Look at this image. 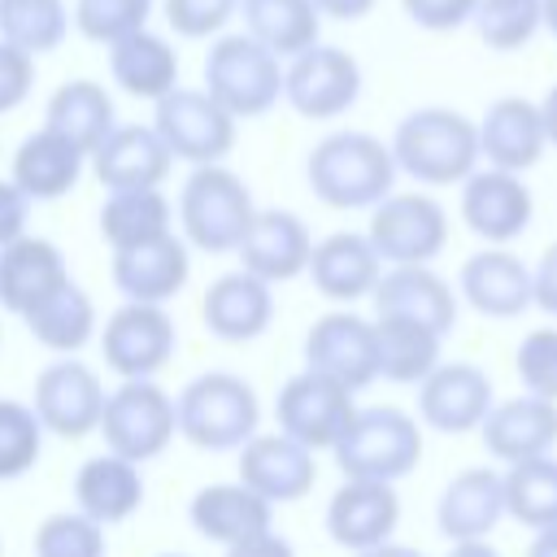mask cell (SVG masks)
<instances>
[{"instance_id":"cell-58","label":"cell","mask_w":557,"mask_h":557,"mask_svg":"<svg viewBox=\"0 0 557 557\" xmlns=\"http://www.w3.org/2000/svg\"><path fill=\"white\" fill-rule=\"evenodd\" d=\"M157 557H183V553H157Z\"/></svg>"},{"instance_id":"cell-19","label":"cell","mask_w":557,"mask_h":557,"mask_svg":"<svg viewBox=\"0 0 557 557\" xmlns=\"http://www.w3.org/2000/svg\"><path fill=\"white\" fill-rule=\"evenodd\" d=\"M396 522H400V496L383 479H344V487H335L326 500V535L348 553L387 544Z\"/></svg>"},{"instance_id":"cell-4","label":"cell","mask_w":557,"mask_h":557,"mask_svg":"<svg viewBox=\"0 0 557 557\" xmlns=\"http://www.w3.org/2000/svg\"><path fill=\"white\" fill-rule=\"evenodd\" d=\"M174 418L178 435L200 448V453H239L248 435H257L261 405L248 379L231 370H209L196 374L178 396H174Z\"/></svg>"},{"instance_id":"cell-30","label":"cell","mask_w":557,"mask_h":557,"mask_svg":"<svg viewBox=\"0 0 557 557\" xmlns=\"http://www.w3.org/2000/svg\"><path fill=\"white\" fill-rule=\"evenodd\" d=\"M305 274H309V283H313L326 300L352 305V300H361V296L374 292V283H379V274H383V257L374 252L370 235L331 231L326 239L313 244Z\"/></svg>"},{"instance_id":"cell-42","label":"cell","mask_w":557,"mask_h":557,"mask_svg":"<svg viewBox=\"0 0 557 557\" xmlns=\"http://www.w3.org/2000/svg\"><path fill=\"white\" fill-rule=\"evenodd\" d=\"M39 453H44V422L35 405L0 396V483L35 470Z\"/></svg>"},{"instance_id":"cell-50","label":"cell","mask_w":557,"mask_h":557,"mask_svg":"<svg viewBox=\"0 0 557 557\" xmlns=\"http://www.w3.org/2000/svg\"><path fill=\"white\" fill-rule=\"evenodd\" d=\"M26 218H30V200L13 178H0V248L17 235H26Z\"/></svg>"},{"instance_id":"cell-33","label":"cell","mask_w":557,"mask_h":557,"mask_svg":"<svg viewBox=\"0 0 557 557\" xmlns=\"http://www.w3.org/2000/svg\"><path fill=\"white\" fill-rule=\"evenodd\" d=\"M74 500L100 527L126 522L144 505V474L135 461H126L117 453H96L74 474Z\"/></svg>"},{"instance_id":"cell-20","label":"cell","mask_w":557,"mask_h":557,"mask_svg":"<svg viewBox=\"0 0 557 557\" xmlns=\"http://www.w3.org/2000/svg\"><path fill=\"white\" fill-rule=\"evenodd\" d=\"M457 296L483 318H518L531 309V265L505 244H487L461 261Z\"/></svg>"},{"instance_id":"cell-21","label":"cell","mask_w":557,"mask_h":557,"mask_svg":"<svg viewBox=\"0 0 557 557\" xmlns=\"http://www.w3.org/2000/svg\"><path fill=\"white\" fill-rule=\"evenodd\" d=\"M474 126H479V157L487 165H496V170L527 174L531 165H540V157L548 148L540 100H527V96H500V100H492L487 113Z\"/></svg>"},{"instance_id":"cell-32","label":"cell","mask_w":557,"mask_h":557,"mask_svg":"<svg viewBox=\"0 0 557 557\" xmlns=\"http://www.w3.org/2000/svg\"><path fill=\"white\" fill-rule=\"evenodd\" d=\"M109 78L135 100H161L178 87V52L165 35L139 26L109 44Z\"/></svg>"},{"instance_id":"cell-34","label":"cell","mask_w":557,"mask_h":557,"mask_svg":"<svg viewBox=\"0 0 557 557\" xmlns=\"http://www.w3.org/2000/svg\"><path fill=\"white\" fill-rule=\"evenodd\" d=\"M44 126L61 131L65 139H74L91 157V148L117 126V109H113V96L104 91V83L65 78L44 104Z\"/></svg>"},{"instance_id":"cell-23","label":"cell","mask_w":557,"mask_h":557,"mask_svg":"<svg viewBox=\"0 0 557 557\" xmlns=\"http://www.w3.org/2000/svg\"><path fill=\"white\" fill-rule=\"evenodd\" d=\"M109 274H113V287L126 296V300H148V305H165L170 296H178L191 278V257H187V239H178L174 231L170 235H157L148 244H135V248H117L113 261H109Z\"/></svg>"},{"instance_id":"cell-11","label":"cell","mask_w":557,"mask_h":557,"mask_svg":"<svg viewBox=\"0 0 557 557\" xmlns=\"http://www.w3.org/2000/svg\"><path fill=\"white\" fill-rule=\"evenodd\" d=\"M174 344H178L174 318L165 313V305H148V300H126L122 309L109 313L100 331V357L117 379H152L157 370L170 366Z\"/></svg>"},{"instance_id":"cell-22","label":"cell","mask_w":557,"mask_h":557,"mask_svg":"<svg viewBox=\"0 0 557 557\" xmlns=\"http://www.w3.org/2000/svg\"><path fill=\"white\" fill-rule=\"evenodd\" d=\"M235 252H239V265L248 274H257L274 287V283L305 274L309 252H313V235H309L305 218H296L292 209H257Z\"/></svg>"},{"instance_id":"cell-8","label":"cell","mask_w":557,"mask_h":557,"mask_svg":"<svg viewBox=\"0 0 557 557\" xmlns=\"http://www.w3.org/2000/svg\"><path fill=\"white\" fill-rule=\"evenodd\" d=\"M152 126L165 139L174 161L209 165L226 161L235 148L239 117H231L205 87H170L161 100H152Z\"/></svg>"},{"instance_id":"cell-27","label":"cell","mask_w":557,"mask_h":557,"mask_svg":"<svg viewBox=\"0 0 557 557\" xmlns=\"http://www.w3.org/2000/svg\"><path fill=\"white\" fill-rule=\"evenodd\" d=\"M65 278H70V265L61 248L44 235H17L0 248V309L17 318L39 309Z\"/></svg>"},{"instance_id":"cell-29","label":"cell","mask_w":557,"mask_h":557,"mask_svg":"<svg viewBox=\"0 0 557 557\" xmlns=\"http://www.w3.org/2000/svg\"><path fill=\"white\" fill-rule=\"evenodd\" d=\"M83 165H87V152L74 139H65L52 126H39V131H30L17 144L13 165H9V178L26 191L30 205H39V200L70 196L78 187V178H83Z\"/></svg>"},{"instance_id":"cell-56","label":"cell","mask_w":557,"mask_h":557,"mask_svg":"<svg viewBox=\"0 0 557 557\" xmlns=\"http://www.w3.org/2000/svg\"><path fill=\"white\" fill-rule=\"evenodd\" d=\"M357 557H426V553H418V548H409V544H374V548H366V553H357Z\"/></svg>"},{"instance_id":"cell-38","label":"cell","mask_w":557,"mask_h":557,"mask_svg":"<svg viewBox=\"0 0 557 557\" xmlns=\"http://www.w3.org/2000/svg\"><path fill=\"white\" fill-rule=\"evenodd\" d=\"M26 331L35 335V344H44L48 352H57V357H74L83 344H91V335H96V305H91V296L74 283V278H65L39 309H30L26 318Z\"/></svg>"},{"instance_id":"cell-17","label":"cell","mask_w":557,"mask_h":557,"mask_svg":"<svg viewBox=\"0 0 557 557\" xmlns=\"http://www.w3.org/2000/svg\"><path fill=\"white\" fill-rule=\"evenodd\" d=\"M91 174L100 178V187L109 191H126V187H161L174 170V157L165 148V139L157 135V126L148 122H117L87 157Z\"/></svg>"},{"instance_id":"cell-52","label":"cell","mask_w":557,"mask_h":557,"mask_svg":"<svg viewBox=\"0 0 557 557\" xmlns=\"http://www.w3.org/2000/svg\"><path fill=\"white\" fill-rule=\"evenodd\" d=\"M313 4H318V13L331 17V22H361L379 0H313Z\"/></svg>"},{"instance_id":"cell-49","label":"cell","mask_w":557,"mask_h":557,"mask_svg":"<svg viewBox=\"0 0 557 557\" xmlns=\"http://www.w3.org/2000/svg\"><path fill=\"white\" fill-rule=\"evenodd\" d=\"M531 305L548 318H557V239L540 252V261L531 265Z\"/></svg>"},{"instance_id":"cell-25","label":"cell","mask_w":557,"mask_h":557,"mask_svg":"<svg viewBox=\"0 0 557 557\" xmlns=\"http://www.w3.org/2000/svg\"><path fill=\"white\" fill-rule=\"evenodd\" d=\"M479 435H483V448L505 466L544 457L557 444V400H544L535 392H522L500 405L492 400L487 418L479 422Z\"/></svg>"},{"instance_id":"cell-1","label":"cell","mask_w":557,"mask_h":557,"mask_svg":"<svg viewBox=\"0 0 557 557\" xmlns=\"http://www.w3.org/2000/svg\"><path fill=\"white\" fill-rule=\"evenodd\" d=\"M396 157L370 131H331L305 157L309 191L326 209H374L396 187Z\"/></svg>"},{"instance_id":"cell-39","label":"cell","mask_w":557,"mask_h":557,"mask_svg":"<svg viewBox=\"0 0 557 557\" xmlns=\"http://www.w3.org/2000/svg\"><path fill=\"white\" fill-rule=\"evenodd\" d=\"M505 513L527 531L557 527V457L553 453L505 466Z\"/></svg>"},{"instance_id":"cell-40","label":"cell","mask_w":557,"mask_h":557,"mask_svg":"<svg viewBox=\"0 0 557 557\" xmlns=\"http://www.w3.org/2000/svg\"><path fill=\"white\" fill-rule=\"evenodd\" d=\"M70 26L74 22L65 0H0V39L17 44L30 57L61 48Z\"/></svg>"},{"instance_id":"cell-59","label":"cell","mask_w":557,"mask_h":557,"mask_svg":"<svg viewBox=\"0 0 557 557\" xmlns=\"http://www.w3.org/2000/svg\"><path fill=\"white\" fill-rule=\"evenodd\" d=\"M0 557H4V544H0Z\"/></svg>"},{"instance_id":"cell-3","label":"cell","mask_w":557,"mask_h":557,"mask_svg":"<svg viewBox=\"0 0 557 557\" xmlns=\"http://www.w3.org/2000/svg\"><path fill=\"white\" fill-rule=\"evenodd\" d=\"M178 226H183V239L209 257H222V252H235L257 205H252V191L248 183L226 165V161H209V165H191V174L183 178L178 187Z\"/></svg>"},{"instance_id":"cell-53","label":"cell","mask_w":557,"mask_h":557,"mask_svg":"<svg viewBox=\"0 0 557 557\" xmlns=\"http://www.w3.org/2000/svg\"><path fill=\"white\" fill-rule=\"evenodd\" d=\"M448 557H500V553H496L487 540H453Z\"/></svg>"},{"instance_id":"cell-35","label":"cell","mask_w":557,"mask_h":557,"mask_svg":"<svg viewBox=\"0 0 557 557\" xmlns=\"http://www.w3.org/2000/svg\"><path fill=\"white\" fill-rule=\"evenodd\" d=\"M440 331L413 318L379 313L374 318V348H379V379L387 383H422L440 366Z\"/></svg>"},{"instance_id":"cell-24","label":"cell","mask_w":557,"mask_h":557,"mask_svg":"<svg viewBox=\"0 0 557 557\" xmlns=\"http://www.w3.org/2000/svg\"><path fill=\"white\" fill-rule=\"evenodd\" d=\"M200 322L209 335L226 344H248L270 331L274 322V292L265 278L248 274L244 265L231 274H218L200 300Z\"/></svg>"},{"instance_id":"cell-46","label":"cell","mask_w":557,"mask_h":557,"mask_svg":"<svg viewBox=\"0 0 557 557\" xmlns=\"http://www.w3.org/2000/svg\"><path fill=\"white\" fill-rule=\"evenodd\" d=\"M161 13L178 39H213L235 22L239 0H161Z\"/></svg>"},{"instance_id":"cell-44","label":"cell","mask_w":557,"mask_h":557,"mask_svg":"<svg viewBox=\"0 0 557 557\" xmlns=\"http://www.w3.org/2000/svg\"><path fill=\"white\" fill-rule=\"evenodd\" d=\"M35 557H104V527L83 509L48 513L35 527Z\"/></svg>"},{"instance_id":"cell-51","label":"cell","mask_w":557,"mask_h":557,"mask_svg":"<svg viewBox=\"0 0 557 557\" xmlns=\"http://www.w3.org/2000/svg\"><path fill=\"white\" fill-rule=\"evenodd\" d=\"M226 557H296V548L274 531H261V535H252L244 544H231Z\"/></svg>"},{"instance_id":"cell-43","label":"cell","mask_w":557,"mask_h":557,"mask_svg":"<svg viewBox=\"0 0 557 557\" xmlns=\"http://www.w3.org/2000/svg\"><path fill=\"white\" fill-rule=\"evenodd\" d=\"M148 17H152V0H74V9H70L74 30L104 48L113 39L148 26Z\"/></svg>"},{"instance_id":"cell-5","label":"cell","mask_w":557,"mask_h":557,"mask_svg":"<svg viewBox=\"0 0 557 557\" xmlns=\"http://www.w3.org/2000/svg\"><path fill=\"white\" fill-rule=\"evenodd\" d=\"M200 87L239 122L270 113L283 100V57L248 30L213 35L200 61Z\"/></svg>"},{"instance_id":"cell-15","label":"cell","mask_w":557,"mask_h":557,"mask_svg":"<svg viewBox=\"0 0 557 557\" xmlns=\"http://www.w3.org/2000/svg\"><path fill=\"white\" fill-rule=\"evenodd\" d=\"M305 370H318L348 392H361L379 379L374 322L361 313H326L305 331Z\"/></svg>"},{"instance_id":"cell-12","label":"cell","mask_w":557,"mask_h":557,"mask_svg":"<svg viewBox=\"0 0 557 557\" xmlns=\"http://www.w3.org/2000/svg\"><path fill=\"white\" fill-rule=\"evenodd\" d=\"M352 396L357 392H348L344 383H335V379H326L318 370H300L274 396L278 431L292 435V440H300L313 453L335 448V440L344 435V426L357 413V400Z\"/></svg>"},{"instance_id":"cell-55","label":"cell","mask_w":557,"mask_h":557,"mask_svg":"<svg viewBox=\"0 0 557 557\" xmlns=\"http://www.w3.org/2000/svg\"><path fill=\"white\" fill-rule=\"evenodd\" d=\"M527 557H557V527L535 531V540L527 544Z\"/></svg>"},{"instance_id":"cell-45","label":"cell","mask_w":557,"mask_h":557,"mask_svg":"<svg viewBox=\"0 0 557 557\" xmlns=\"http://www.w3.org/2000/svg\"><path fill=\"white\" fill-rule=\"evenodd\" d=\"M513 370H518L527 392H535L544 400H557V326L527 331L522 344H518Z\"/></svg>"},{"instance_id":"cell-16","label":"cell","mask_w":557,"mask_h":557,"mask_svg":"<svg viewBox=\"0 0 557 557\" xmlns=\"http://www.w3.org/2000/svg\"><path fill=\"white\" fill-rule=\"evenodd\" d=\"M492 379L487 370L470 361H440L418 383V418L440 435H466L479 431V422L492 409Z\"/></svg>"},{"instance_id":"cell-18","label":"cell","mask_w":557,"mask_h":557,"mask_svg":"<svg viewBox=\"0 0 557 557\" xmlns=\"http://www.w3.org/2000/svg\"><path fill=\"white\" fill-rule=\"evenodd\" d=\"M313 479H318L313 448H305L283 431H270V435L257 431L239 444V483H248L270 505H292L309 496Z\"/></svg>"},{"instance_id":"cell-10","label":"cell","mask_w":557,"mask_h":557,"mask_svg":"<svg viewBox=\"0 0 557 557\" xmlns=\"http://www.w3.org/2000/svg\"><path fill=\"white\" fill-rule=\"evenodd\" d=\"M366 235H370L374 252L383 257V265L435 261L448 244V213L426 191H387L370 209Z\"/></svg>"},{"instance_id":"cell-57","label":"cell","mask_w":557,"mask_h":557,"mask_svg":"<svg viewBox=\"0 0 557 557\" xmlns=\"http://www.w3.org/2000/svg\"><path fill=\"white\" fill-rule=\"evenodd\" d=\"M544 30L557 35V0H544Z\"/></svg>"},{"instance_id":"cell-9","label":"cell","mask_w":557,"mask_h":557,"mask_svg":"<svg viewBox=\"0 0 557 557\" xmlns=\"http://www.w3.org/2000/svg\"><path fill=\"white\" fill-rule=\"evenodd\" d=\"M283 100L309 122L344 117L361 100L357 57L339 44H309L305 52L283 61Z\"/></svg>"},{"instance_id":"cell-48","label":"cell","mask_w":557,"mask_h":557,"mask_svg":"<svg viewBox=\"0 0 557 557\" xmlns=\"http://www.w3.org/2000/svg\"><path fill=\"white\" fill-rule=\"evenodd\" d=\"M474 4H479V0H400L405 17H409L418 30H431V35H448V30L470 26Z\"/></svg>"},{"instance_id":"cell-37","label":"cell","mask_w":557,"mask_h":557,"mask_svg":"<svg viewBox=\"0 0 557 557\" xmlns=\"http://www.w3.org/2000/svg\"><path fill=\"white\" fill-rule=\"evenodd\" d=\"M235 17L252 39H261L283 61L322 39V13L313 0H239Z\"/></svg>"},{"instance_id":"cell-2","label":"cell","mask_w":557,"mask_h":557,"mask_svg":"<svg viewBox=\"0 0 557 557\" xmlns=\"http://www.w3.org/2000/svg\"><path fill=\"white\" fill-rule=\"evenodd\" d=\"M396 170L422 187H457L470 170H479V126L448 104L409 109L387 139Z\"/></svg>"},{"instance_id":"cell-31","label":"cell","mask_w":557,"mask_h":557,"mask_svg":"<svg viewBox=\"0 0 557 557\" xmlns=\"http://www.w3.org/2000/svg\"><path fill=\"white\" fill-rule=\"evenodd\" d=\"M187 518H191L200 540L222 544V548L244 544L261 531H274L270 527L274 505L265 496H257L248 483H209V487H200L187 505Z\"/></svg>"},{"instance_id":"cell-41","label":"cell","mask_w":557,"mask_h":557,"mask_svg":"<svg viewBox=\"0 0 557 557\" xmlns=\"http://www.w3.org/2000/svg\"><path fill=\"white\" fill-rule=\"evenodd\" d=\"M470 26L492 52H518L540 35L544 0H479Z\"/></svg>"},{"instance_id":"cell-47","label":"cell","mask_w":557,"mask_h":557,"mask_svg":"<svg viewBox=\"0 0 557 557\" xmlns=\"http://www.w3.org/2000/svg\"><path fill=\"white\" fill-rule=\"evenodd\" d=\"M35 91V57L22 52L17 44L0 39V117L22 109Z\"/></svg>"},{"instance_id":"cell-28","label":"cell","mask_w":557,"mask_h":557,"mask_svg":"<svg viewBox=\"0 0 557 557\" xmlns=\"http://www.w3.org/2000/svg\"><path fill=\"white\" fill-rule=\"evenodd\" d=\"M374 313H396V318H413L426 322L431 331L448 335L457 322V292L448 287V278H440L431 270V261L418 265H387L370 292Z\"/></svg>"},{"instance_id":"cell-6","label":"cell","mask_w":557,"mask_h":557,"mask_svg":"<svg viewBox=\"0 0 557 557\" xmlns=\"http://www.w3.org/2000/svg\"><path fill=\"white\" fill-rule=\"evenodd\" d=\"M335 466L344 479H383L396 483L418 470L422 461V426L396 405L357 409L344 435L335 440Z\"/></svg>"},{"instance_id":"cell-13","label":"cell","mask_w":557,"mask_h":557,"mask_svg":"<svg viewBox=\"0 0 557 557\" xmlns=\"http://www.w3.org/2000/svg\"><path fill=\"white\" fill-rule=\"evenodd\" d=\"M104 383L100 374L78 361V357H57L52 366H44L35 374V413L44 422V431L61 435V440H83L100 426L104 413Z\"/></svg>"},{"instance_id":"cell-54","label":"cell","mask_w":557,"mask_h":557,"mask_svg":"<svg viewBox=\"0 0 557 557\" xmlns=\"http://www.w3.org/2000/svg\"><path fill=\"white\" fill-rule=\"evenodd\" d=\"M540 113H544V131H548V148H557V83L548 87V96L540 100Z\"/></svg>"},{"instance_id":"cell-26","label":"cell","mask_w":557,"mask_h":557,"mask_svg":"<svg viewBox=\"0 0 557 557\" xmlns=\"http://www.w3.org/2000/svg\"><path fill=\"white\" fill-rule=\"evenodd\" d=\"M505 518V474L492 466L457 470L440 500H435V527L448 540H487Z\"/></svg>"},{"instance_id":"cell-7","label":"cell","mask_w":557,"mask_h":557,"mask_svg":"<svg viewBox=\"0 0 557 557\" xmlns=\"http://www.w3.org/2000/svg\"><path fill=\"white\" fill-rule=\"evenodd\" d=\"M104 448L144 466L152 457H161L170 448V440L178 435V418H174V396L165 387H157L152 379H122L109 396H104V413L100 426Z\"/></svg>"},{"instance_id":"cell-14","label":"cell","mask_w":557,"mask_h":557,"mask_svg":"<svg viewBox=\"0 0 557 557\" xmlns=\"http://www.w3.org/2000/svg\"><path fill=\"white\" fill-rule=\"evenodd\" d=\"M457 187H461V222L483 244H513L535 218V196L513 170H496V165L470 170Z\"/></svg>"},{"instance_id":"cell-36","label":"cell","mask_w":557,"mask_h":557,"mask_svg":"<svg viewBox=\"0 0 557 557\" xmlns=\"http://www.w3.org/2000/svg\"><path fill=\"white\" fill-rule=\"evenodd\" d=\"M170 231H174V205L161 187L109 191L104 205H100V235H104L109 252L148 244V239L170 235Z\"/></svg>"}]
</instances>
